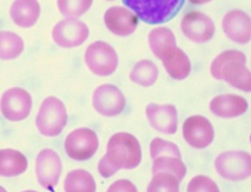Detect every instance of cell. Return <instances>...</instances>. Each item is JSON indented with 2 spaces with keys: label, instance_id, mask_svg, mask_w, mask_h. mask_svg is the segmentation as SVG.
I'll use <instances>...</instances> for the list:
<instances>
[{
  "label": "cell",
  "instance_id": "cell-1",
  "mask_svg": "<svg viewBox=\"0 0 251 192\" xmlns=\"http://www.w3.org/2000/svg\"><path fill=\"white\" fill-rule=\"evenodd\" d=\"M247 57L243 52L227 50L215 58L210 66L212 77L226 81L229 85L241 91H251V73L245 65Z\"/></svg>",
  "mask_w": 251,
  "mask_h": 192
},
{
  "label": "cell",
  "instance_id": "cell-2",
  "mask_svg": "<svg viewBox=\"0 0 251 192\" xmlns=\"http://www.w3.org/2000/svg\"><path fill=\"white\" fill-rule=\"evenodd\" d=\"M105 157L117 170H132L142 162L141 144L131 133L118 132L109 139Z\"/></svg>",
  "mask_w": 251,
  "mask_h": 192
},
{
  "label": "cell",
  "instance_id": "cell-3",
  "mask_svg": "<svg viewBox=\"0 0 251 192\" xmlns=\"http://www.w3.org/2000/svg\"><path fill=\"white\" fill-rule=\"evenodd\" d=\"M123 2L142 22L157 25L174 18L182 8L184 0H123Z\"/></svg>",
  "mask_w": 251,
  "mask_h": 192
},
{
  "label": "cell",
  "instance_id": "cell-4",
  "mask_svg": "<svg viewBox=\"0 0 251 192\" xmlns=\"http://www.w3.org/2000/svg\"><path fill=\"white\" fill-rule=\"evenodd\" d=\"M68 124V110L59 98L48 97L43 100L36 117V126L40 135L57 137Z\"/></svg>",
  "mask_w": 251,
  "mask_h": 192
},
{
  "label": "cell",
  "instance_id": "cell-5",
  "mask_svg": "<svg viewBox=\"0 0 251 192\" xmlns=\"http://www.w3.org/2000/svg\"><path fill=\"white\" fill-rule=\"evenodd\" d=\"M215 168L230 182L248 179L251 174V156L247 151H226L216 157Z\"/></svg>",
  "mask_w": 251,
  "mask_h": 192
},
{
  "label": "cell",
  "instance_id": "cell-6",
  "mask_svg": "<svg viewBox=\"0 0 251 192\" xmlns=\"http://www.w3.org/2000/svg\"><path fill=\"white\" fill-rule=\"evenodd\" d=\"M86 66L93 74L109 77L118 68V54L110 44L95 42L86 48L84 54Z\"/></svg>",
  "mask_w": 251,
  "mask_h": 192
},
{
  "label": "cell",
  "instance_id": "cell-7",
  "mask_svg": "<svg viewBox=\"0 0 251 192\" xmlns=\"http://www.w3.org/2000/svg\"><path fill=\"white\" fill-rule=\"evenodd\" d=\"M99 146L98 136L95 131L87 127H79L69 133L64 142V149L70 158L84 162L92 158Z\"/></svg>",
  "mask_w": 251,
  "mask_h": 192
},
{
  "label": "cell",
  "instance_id": "cell-8",
  "mask_svg": "<svg viewBox=\"0 0 251 192\" xmlns=\"http://www.w3.org/2000/svg\"><path fill=\"white\" fill-rule=\"evenodd\" d=\"M93 109L104 117H116L125 110L126 100L119 87L111 84H103L92 95Z\"/></svg>",
  "mask_w": 251,
  "mask_h": 192
},
{
  "label": "cell",
  "instance_id": "cell-9",
  "mask_svg": "<svg viewBox=\"0 0 251 192\" xmlns=\"http://www.w3.org/2000/svg\"><path fill=\"white\" fill-rule=\"evenodd\" d=\"M32 110V97L22 87H12L4 92L0 99V111L10 121H22Z\"/></svg>",
  "mask_w": 251,
  "mask_h": 192
},
{
  "label": "cell",
  "instance_id": "cell-10",
  "mask_svg": "<svg viewBox=\"0 0 251 192\" xmlns=\"http://www.w3.org/2000/svg\"><path fill=\"white\" fill-rule=\"evenodd\" d=\"M90 30L85 23L77 18L63 19L52 30V39L59 48H74L85 43Z\"/></svg>",
  "mask_w": 251,
  "mask_h": 192
},
{
  "label": "cell",
  "instance_id": "cell-11",
  "mask_svg": "<svg viewBox=\"0 0 251 192\" xmlns=\"http://www.w3.org/2000/svg\"><path fill=\"white\" fill-rule=\"evenodd\" d=\"M63 172L60 156L52 149H44L36 159V176L38 183L46 190H52L58 184Z\"/></svg>",
  "mask_w": 251,
  "mask_h": 192
},
{
  "label": "cell",
  "instance_id": "cell-12",
  "mask_svg": "<svg viewBox=\"0 0 251 192\" xmlns=\"http://www.w3.org/2000/svg\"><path fill=\"white\" fill-rule=\"evenodd\" d=\"M184 141L195 149H205L215 138V130L209 119L203 116H191L183 123Z\"/></svg>",
  "mask_w": 251,
  "mask_h": 192
},
{
  "label": "cell",
  "instance_id": "cell-13",
  "mask_svg": "<svg viewBox=\"0 0 251 192\" xmlns=\"http://www.w3.org/2000/svg\"><path fill=\"white\" fill-rule=\"evenodd\" d=\"M183 34L191 42L203 44L209 42L214 37L216 26L210 17L202 12H189L182 19Z\"/></svg>",
  "mask_w": 251,
  "mask_h": 192
},
{
  "label": "cell",
  "instance_id": "cell-14",
  "mask_svg": "<svg viewBox=\"0 0 251 192\" xmlns=\"http://www.w3.org/2000/svg\"><path fill=\"white\" fill-rule=\"evenodd\" d=\"M151 127L164 135H175L178 127V113L174 105H159L151 103L145 110Z\"/></svg>",
  "mask_w": 251,
  "mask_h": 192
},
{
  "label": "cell",
  "instance_id": "cell-15",
  "mask_svg": "<svg viewBox=\"0 0 251 192\" xmlns=\"http://www.w3.org/2000/svg\"><path fill=\"white\" fill-rule=\"evenodd\" d=\"M104 23L111 33L119 37H127L136 31L138 17L127 8L113 6L105 12Z\"/></svg>",
  "mask_w": 251,
  "mask_h": 192
},
{
  "label": "cell",
  "instance_id": "cell-16",
  "mask_svg": "<svg viewBox=\"0 0 251 192\" xmlns=\"http://www.w3.org/2000/svg\"><path fill=\"white\" fill-rule=\"evenodd\" d=\"M224 33L232 42L247 44L251 39V20L249 14L241 10H232L224 16L222 22Z\"/></svg>",
  "mask_w": 251,
  "mask_h": 192
},
{
  "label": "cell",
  "instance_id": "cell-17",
  "mask_svg": "<svg viewBox=\"0 0 251 192\" xmlns=\"http://www.w3.org/2000/svg\"><path fill=\"white\" fill-rule=\"evenodd\" d=\"M160 60L171 78L176 80L186 79L191 73V62L186 53L177 46H171L163 51Z\"/></svg>",
  "mask_w": 251,
  "mask_h": 192
},
{
  "label": "cell",
  "instance_id": "cell-18",
  "mask_svg": "<svg viewBox=\"0 0 251 192\" xmlns=\"http://www.w3.org/2000/svg\"><path fill=\"white\" fill-rule=\"evenodd\" d=\"M249 104L237 95H221L210 101V111L220 118H236L248 111Z\"/></svg>",
  "mask_w": 251,
  "mask_h": 192
},
{
  "label": "cell",
  "instance_id": "cell-19",
  "mask_svg": "<svg viewBox=\"0 0 251 192\" xmlns=\"http://www.w3.org/2000/svg\"><path fill=\"white\" fill-rule=\"evenodd\" d=\"M10 16L17 26L30 28L36 25L40 17V4L38 0H14L10 8Z\"/></svg>",
  "mask_w": 251,
  "mask_h": 192
},
{
  "label": "cell",
  "instance_id": "cell-20",
  "mask_svg": "<svg viewBox=\"0 0 251 192\" xmlns=\"http://www.w3.org/2000/svg\"><path fill=\"white\" fill-rule=\"evenodd\" d=\"M27 170V159L18 150H0V177H17Z\"/></svg>",
  "mask_w": 251,
  "mask_h": 192
},
{
  "label": "cell",
  "instance_id": "cell-21",
  "mask_svg": "<svg viewBox=\"0 0 251 192\" xmlns=\"http://www.w3.org/2000/svg\"><path fill=\"white\" fill-rule=\"evenodd\" d=\"M66 192H95L97 190L92 174L83 168H78L68 173L64 182Z\"/></svg>",
  "mask_w": 251,
  "mask_h": 192
},
{
  "label": "cell",
  "instance_id": "cell-22",
  "mask_svg": "<svg viewBox=\"0 0 251 192\" xmlns=\"http://www.w3.org/2000/svg\"><path fill=\"white\" fill-rule=\"evenodd\" d=\"M158 79V68L151 60L143 59L133 66L130 72V80L137 85L150 87Z\"/></svg>",
  "mask_w": 251,
  "mask_h": 192
},
{
  "label": "cell",
  "instance_id": "cell-23",
  "mask_svg": "<svg viewBox=\"0 0 251 192\" xmlns=\"http://www.w3.org/2000/svg\"><path fill=\"white\" fill-rule=\"evenodd\" d=\"M24 40L11 31H0V59L12 60L24 51Z\"/></svg>",
  "mask_w": 251,
  "mask_h": 192
},
{
  "label": "cell",
  "instance_id": "cell-24",
  "mask_svg": "<svg viewBox=\"0 0 251 192\" xmlns=\"http://www.w3.org/2000/svg\"><path fill=\"white\" fill-rule=\"evenodd\" d=\"M148 40L151 51L158 59H160L163 51H165L166 48H171V46H177L176 37H175L174 32L168 27L153 28L149 33Z\"/></svg>",
  "mask_w": 251,
  "mask_h": 192
},
{
  "label": "cell",
  "instance_id": "cell-25",
  "mask_svg": "<svg viewBox=\"0 0 251 192\" xmlns=\"http://www.w3.org/2000/svg\"><path fill=\"white\" fill-rule=\"evenodd\" d=\"M169 172L175 174L178 179L182 180L186 174V167L182 158L171 156H159L153 159L152 173Z\"/></svg>",
  "mask_w": 251,
  "mask_h": 192
},
{
  "label": "cell",
  "instance_id": "cell-26",
  "mask_svg": "<svg viewBox=\"0 0 251 192\" xmlns=\"http://www.w3.org/2000/svg\"><path fill=\"white\" fill-rule=\"evenodd\" d=\"M179 182L180 180L172 173H154L147 190L149 192H176L179 190Z\"/></svg>",
  "mask_w": 251,
  "mask_h": 192
},
{
  "label": "cell",
  "instance_id": "cell-27",
  "mask_svg": "<svg viewBox=\"0 0 251 192\" xmlns=\"http://www.w3.org/2000/svg\"><path fill=\"white\" fill-rule=\"evenodd\" d=\"M93 0H57L58 10L66 18H78L92 6Z\"/></svg>",
  "mask_w": 251,
  "mask_h": 192
},
{
  "label": "cell",
  "instance_id": "cell-28",
  "mask_svg": "<svg viewBox=\"0 0 251 192\" xmlns=\"http://www.w3.org/2000/svg\"><path fill=\"white\" fill-rule=\"evenodd\" d=\"M150 156L154 159L159 156H171L182 158L179 147L175 143L165 141L162 138H153L150 144Z\"/></svg>",
  "mask_w": 251,
  "mask_h": 192
},
{
  "label": "cell",
  "instance_id": "cell-29",
  "mask_svg": "<svg viewBox=\"0 0 251 192\" xmlns=\"http://www.w3.org/2000/svg\"><path fill=\"white\" fill-rule=\"evenodd\" d=\"M220 188L216 183L209 177L200 176L194 177L188 185V192H218Z\"/></svg>",
  "mask_w": 251,
  "mask_h": 192
},
{
  "label": "cell",
  "instance_id": "cell-30",
  "mask_svg": "<svg viewBox=\"0 0 251 192\" xmlns=\"http://www.w3.org/2000/svg\"><path fill=\"white\" fill-rule=\"evenodd\" d=\"M109 192H136L137 191V186L133 184L132 182L127 179H121L117 180V182L113 183L109 186L107 189Z\"/></svg>",
  "mask_w": 251,
  "mask_h": 192
},
{
  "label": "cell",
  "instance_id": "cell-31",
  "mask_svg": "<svg viewBox=\"0 0 251 192\" xmlns=\"http://www.w3.org/2000/svg\"><path fill=\"white\" fill-rule=\"evenodd\" d=\"M117 168L113 167L111 163L107 161L106 157H103V158L100 159L98 163V172L100 174L101 177H104V178H110V177H112L113 174L117 173Z\"/></svg>",
  "mask_w": 251,
  "mask_h": 192
},
{
  "label": "cell",
  "instance_id": "cell-32",
  "mask_svg": "<svg viewBox=\"0 0 251 192\" xmlns=\"http://www.w3.org/2000/svg\"><path fill=\"white\" fill-rule=\"evenodd\" d=\"M212 1V0H189V2L194 5H203V4H208V2Z\"/></svg>",
  "mask_w": 251,
  "mask_h": 192
},
{
  "label": "cell",
  "instance_id": "cell-33",
  "mask_svg": "<svg viewBox=\"0 0 251 192\" xmlns=\"http://www.w3.org/2000/svg\"><path fill=\"white\" fill-rule=\"evenodd\" d=\"M0 191H5V189L2 186H0Z\"/></svg>",
  "mask_w": 251,
  "mask_h": 192
},
{
  "label": "cell",
  "instance_id": "cell-34",
  "mask_svg": "<svg viewBox=\"0 0 251 192\" xmlns=\"http://www.w3.org/2000/svg\"><path fill=\"white\" fill-rule=\"evenodd\" d=\"M106 1H112V0H106Z\"/></svg>",
  "mask_w": 251,
  "mask_h": 192
}]
</instances>
